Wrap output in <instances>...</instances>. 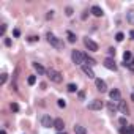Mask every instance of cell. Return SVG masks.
Here are the masks:
<instances>
[{"label":"cell","mask_w":134,"mask_h":134,"mask_svg":"<svg viewBox=\"0 0 134 134\" xmlns=\"http://www.w3.org/2000/svg\"><path fill=\"white\" fill-rule=\"evenodd\" d=\"M71 59H73V62L76 65H81V66L85 65V54H82L81 51H73L71 52Z\"/></svg>","instance_id":"cell-1"},{"label":"cell","mask_w":134,"mask_h":134,"mask_svg":"<svg viewBox=\"0 0 134 134\" xmlns=\"http://www.w3.org/2000/svg\"><path fill=\"white\" fill-rule=\"evenodd\" d=\"M47 77L52 81V82H55V84H60L62 81H63V76H62V73H59V71H55V69H47Z\"/></svg>","instance_id":"cell-2"},{"label":"cell","mask_w":134,"mask_h":134,"mask_svg":"<svg viewBox=\"0 0 134 134\" xmlns=\"http://www.w3.org/2000/svg\"><path fill=\"white\" fill-rule=\"evenodd\" d=\"M47 41L51 46H54L55 49H62L63 47V43L60 41V38H57L54 33H47Z\"/></svg>","instance_id":"cell-3"},{"label":"cell","mask_w":134,"mask_h":134,"mask_svg":"<svg viewBox=\"0 0 134 134\" xmlns=\"http://www.w3.org/2000/svg\"><path fill=\"white\" fill-rule=\"evenodd\" d=\"M90 110H101L103 107H104V103L101 101V100H93V101H90L88 103V106H87Z\"/></svg>","instance_id":"cell-4"},{"label":"cell","mask_w":134,"mask_h":134,"mask_svg":"<svg viewBox=\"0 0 134 134\" xmlns=\"http://www.w3.org/2000/svg\"><path fill=\"white\" fill-rule=\"evenodd\" d=\"M84 44H85V47H87L88 51H91V52H96V51H98V44L95 43L93 40H90V38H84Z\"/></svg>","instance_id":"cell-5"},{"label":"cell","mask_w":134,"mask_h":134,"mask_svg":"<svg viewBox=\"0 0 134 134\" xmlns=\"http://www.w3.org/2000/svg\"><path fill=\"white\" fill-rule=\"evenodd\" d=\"M103 65H104L107 69H110V71H115V69H117V65H115V62H114V59H109V57L103 62Z\"/></svg>","instance_id":"cell-6"},{"label":"cell","mask_w":134,"mask_h":134,"mask_svg":"<svg viewBox=\"0 0 134 134\" xmlns=\"http://www.w3.org/2000/svg\"><path fill=\"white\" fill-rule=\"evenodd\" d=\"M41 125H43L44 128H51V126H54V118H51V115H43Z\"/></svg>","instance_id":"cell-7"},{"label":"cell","mask_w":134,"mask_h":134,"mask_svg":"<svg viewBox=\"0 0 134 134\" xmlns=\"http://www.w3.org/2000/svg\"><path fill=\"white\" fill-rule=\"evenodd\" d=\"M109 96H110V100L112 101H122V98H120V90L118 88H114V90H110L109 91Z\"/></svg>","instance_id":"cell-8"},{"label":"cell","mask_w":134,"mask_h":134,"mask_svg":"<svg viewBox=\"0 0 134 134\" xmlns=\"http://www.w3.org/2000/svg\"><path fill=\"white\" fill-rule=\"evenodd\" d=\"M95 84H96V88H98L101 93H106V91H107V84H106L103 79H96V81H95Z\"/></svg>","instance_id":"cell-9"},{"label":"cell","mask_w":134,"mask_h":134,"mask_svg":"<svg viewBox=\"0 0 134 134\" xmlns=\"http://www.w3.org/2000/svg\"><path fill=\"white\" fill-rule=\"evenodd\" d=\"M54 128L59 131V132H62L63 128H65V122H63L62 118H55V120H54Z\"/></svg>","instance_id":"cell-10"},{"label":"cell","mask_w":134,"mask_h":134,"mask_svg":"<svg viewBox=\"0 0 134 134\" xmlns=\"http://www.w3.org/2000/svg\"><path fill=\"white\" fill-rule=\"evenodd\" d=\"M90 11L93 13V16H96V17H101V16L104 14V13H103V10H101V6H98V5H93Z\"/></svg>","instance_id":"cell-11"},{"label":"cell","mask_w":134,"mask_h":134,"mask_svg":"<svg viewBox=\"0 0 134 134\" xmlns=\"http://www.w3.org/2000/svg\"><path fill=\"white\" fill-rule=\"evenodd\" d=\"M82 71H84V73H85V74L88 76L90 79H93V77H95V73H93L91 66H88V65H84V66H82Z\"/></svg>","instance_id":"cell-12"},{"label":"cell","mask_w":134,"mask_h":134,"mask_svg":"<svg viewBox=\"0 0 134 134\" xmlns=\"http://www.w3.org/2000/svg\"><path fill=\"white\" fill-rule=\"evenodd\" d=\"M33 68H35V71H36L38 74H44V73H47L41 63H33Z\"/></svg>","instance_id":"cell-13"},{"label":"cell","mask_w":134,"mask_h":134,"mask_svg":"<svg viewBox=\"0 0 134 134\" xmlns=\"http://www.w3.org/2000/svg\"><path fill=\"white\" fill-rule=\"evenodd\" d=\"M74 132H76V134H88L87 129H85L82 125H74Z\"/></svg>","instance_id":"cell-14"},{"label":"cell","mask_w":134,"mask_h":134,"mask_svg":"<svg viewBox=\"0 0 134 134\" xmlns=\"http://www.w3.org/2000/svg\"><path fill=\"white\" fill-rule=\"evenodd\" d=\"M118 107H120V110L123 112V114H128V106H126V103L125 101H118Z\"/></svg>","instance_id":"cell-15"},{"label":"cell","mask_w":134,"mask_h":134,"mask_svg":"<svg viewBox=\"0 0 134 134\" xmlns=\"http://www.w3.org/2000/svg\"><path fill=\"white\" fill-rule=\"evenodd\" d=\"M107 109H109V112H110V114H114V112H117V109H118V107L114 104V101H109V103H107Z\"/></svg>","instance_id":"cell-16"},{"label":"cell","mask_w":134,"mask_h":134,"mask_svg":"<svg viewBox=\"0 0 134 134\" xmlns=\"http://www.w3.org/2000/svg\"><path fill=\"white\" fill-rule=\"evenodd\" d=\"M123 60H125V63H123V65H126V66H128V62L131 60V52H129V51H125V54H123Z\"/></svg>","instance_id":"cell-17"},{"label":"cell","mask_w":134,"mask_h":134,"mask_svg":"<svg viewBox=\"0 0 134 134\" xmlns=\"http://www.w3.org/2000/svg\"><path fill=\"white\" fill-rule=\"evenodd\" d=\"M66 36H68V41L69 43H76V35L73 32H66Z\"/></svg>","instance_id":"cell-18"},{"label":"cell","mask_w":134,"mask_h":134,"mask_svg":"<svg viewBox=\"0 0 134 134\" xmlns=\"http://www.w3.org/2000/svg\"><path fill=\"white\" fill-rule=\"evenodd\" d=\"M85 65H88V66H93V65H96V62H95L93 59H90L88 55H85Z\"/></svg>","instance_id":"cell-19"},{"label":"cell","mask_w":134,"mask_h":134,"mask_svg":"<svg viewBox=\"0 0 134 134\" xmlns=\"http://www.w3.org/2000/svg\"><path fill=\"white\" fill-rule=\"evenodd\" d=\"M66 90H68L69 93H74V91H77V87H76L74 84H68V85H66Z\"/></svg>","instance_id":"cell-20"},{"label":"cell","mask_w":134,"mask_h":134,"mask_svg":"<svg viewBox=\"0 0 134 134\" xmlns=\"http://www.w3.org/2000/svg\"><path fill=\"white\" fill-rule=\"evenodd\" d=\"M27 82H29V85H35L36 84V76H29Z\"/></svg>","instance_id":"cell-21"},{"label":"cell","mask_w":134,"mask_h":134,"mask_svg":"<svg viewBox=\"0 0 134 134\" xmlns=\"http://www.w3.org/2000/svg\"><path fill=\"white\" fill-rule=\"evenodd\" d=\"M115 40H117L118 43H120V41H123V40H125V35H123L122 32H118V33L115 35Z\"/></svg>","instance_id":"cell-22"},{"label":"cell","mask_w":134,"mask_h":134,"mask_svg":"<svg viewBox=\"0 0 134 134\" xmlns=\"http://www.w3.org/2000/svg\"><path fill=\"white\" fill-rule=\"evenodd\" d=\"M6 79H8V74H6V73H3V74H2V77H0V84H2V85H5Z\"/></svg>","instance_id":"cell-23"},{"label":"cell","mask_w":134,"mask_h":134,"mask_svg":"<svg viewBox=\"0 0 134 134\" xmlns=\"http://www.w3.org/2000/svg\"><path fill=\"white\" fill-rule=\"evenodd\" d=\"M118 123L123 126V128H126V125H128V122H126V117H120V120H118Z\"/></svg>","instance_id":"cell-24"},{"label":"cell","mask_w":134,"mask_h":134,"mask_svg":"<svg viewBox=\"0 0 134 134\" xmlns=\"http://www.w3.org/2000/svg\"><path fill=\"white\" fill-rule=\"evenodd\" d=\"M57 106H59V107H66V103H65V100H59V101H57Z\"/></svg>","instance_id":"cell-25"},{"label":"cell","mask_w":134,"mask_h":134,"mask_svg":"<svg viewBox=\"0 0 134 134\" xmlns=\"http://www.w3.org/2000/svg\"><path fill=\"white\" fill-rule=\"evenodd\" d=\"M107 54H109V59H112L114 55H115V49L114 47H110V49H107Z\"/></svg>","instance_id":"cell-26"},{"label":"cell","mask_w":134,"mask_h":134,"mask_svg":"<svg viewBox=\"0 0 134 134\" xmlns=\"http://www.w3.org/2000/svg\"><path fill=\"white\" fill-rule=\"evenodd\" d=\"M10 107H11V110H13V112H17V110H19V106H17L16 103H11V106H10Z\"/></svg>","instance_id":"cell-27"},{"label":"cell","mask_w":134,"mask_h":134,"mask_svg":"<svg viewBox=\"0 0 134 134\" xmlns=\"http://www.w3.org/2000/svg\"><path fill=\"white\" fill-rule=\"evenodd\" d=\"M65 14H66V16H73V8H71V6H68V8L65 10Z\"/></svg>","instance_id":"cell-28"},{"label":"cell","mask_w":134,"mask_h":134,"mask_svg":"<svg viewBox=\"0 0 134 134\" xmlns=\"http://www.w3.org/2000/svg\"><path fill=\"white\" fill-rule=\"evenodd\" d=\"M5 32H6V24H2V30H0V35H5Z\"/></svg>","instance_id":"cell-29"},{"label":"cell","mask_w":134,"mask_h":134,"mask_svg":"<svg viewBox=\"0 0 134 134\" xmlns=\"http://www.w3.org/2000/svg\"><path fill=\"white\" fill-rule=\"evenodd\" d=\"M128 68H129L131 71H134V59H132V60H131L129 63H128Z\"/></svg>","instance_id":"cell-30"},{"label":"cell","mask_w":134,"mask_h":134,"mask_svg":"<svg viewBox=\"0 0 134 134\" xmlns=\"http://www.w3.org/2000/svg\"><path fill=\"white\" fill-rule=\"evenodd\" d=\"M29 41H30V43H35V41H38V38H36V36H30Z\"/></svg>","instance_id":"cell-31"},{"label":"cell","mask_w":134,"mask_h":134,"mask_svg":"<svg viewBox=\"0 0 134 134\" xmlns=\"http://www.w3.org/2000/svg\"><path fill=\"white\" fill-rule=\"evenodd\" d=\"M128 134H134V126H128Z\"/></svg>","instance_id":"cell-32"},{"label":"cell","mask_w":134,"mask_h":134,"mask_svg":"<svg viewBox=\"0 0 134 134\" xmlns=\"http://www.w3.org/2000/svg\"><path fill=\"white\" fill-rule=\"evenodd\" d=\"M46 17H47V19H52V17H54V11H49V13H47V16H46Z\"/></svg>","instance_id":"cell-33"},{"label":"cell","mask_w":134,"mask_h":134,"mask_svg":"<svg viewBox=\"0 0 134 134\" xmlns=\"http://www.w3.org/2000/svg\"><path fill=\"white\" fill-rule=\"evenodd\" d=\"M120 134H128V128H122L120 129Z\"/></svg>","instance_id":"cell-34"},{"label":"cell","mask_w":134,"mask_h":134,"mask_svg":"<svg viewBox=\"0 0 134 134\" xmlns=\"http://www.w3.org/2000/svg\"><path fill=\"white\" fill-rule=\"evenodd\" d=\"M5 46H11V40H10V38H6V40H5Z\"/></svg>","instance_id":"cell-35"},{"label":"cell","mask_w":134,"mask_h":134,"mask_svg":"<svg viewBox=\"0 0 134 134\" xmlns=\"http://www.w3.org/2000/svg\"><path fill=\"white\" fill-rule=\"evenodd\" d=\"M79 98H81V100L85 98V93H84V91H79Z\"/></svg>","instance_id":"cell-36"},{"label":"cell","mask_w":134,"mask_h":134,"mask_svg":"<svg viewBox=\"0 0 134 134\" xmlns=\"http://www.w3.org/2000/svg\"><path fill=\"white\" fill-rule=\"evenodd\" d=\"M13 35H14V36H19V35H21V32H19V30H14Z\"/></svg>","instance_id":"cell-37"},{"label":"cell","mask_w":134,"mask_h":134,"mask_svg":"<svg viewBox=\"0 0 134 134\" xmlns=\"http://www.w3.org/2000/svg\"><path fill=\"white\" fill-rule=\"evenodd\" d=\"M129 36H131V40H134V30H131V32H129Z\"/></svg>","instance_id":"cell-38"},{"label":"cell","mask_w":134,"mask_h":134,"mask_svg":"<svg viewBox=\"0 0 134 134\" xmlns=\"http://www.w3.org/2000/svg\"><path fill=\"white\" fill-rule=\"evenodd\" d=\"M0 134H6V131H5V129H2V131H0Z\"/></svg>","instance_id":"cell-39"},{"label":"cell","mask_w":134,"mask_h":134,"mask_svg":"<svg viewBox=\"0 0 134 134\" xmlns=\"http://www.w3.org/2000/svg\"><path fill=\"white\" fill-rule=\"evenodd\" d=\"M131 100H132V101H134V93H132V95H131Z\"/></svg>","instance_id":"cell-40"},{"label":"cell","mask_w":134,"mask_h":134,"mask_svg":"<svg viewBox=\"0 0 134 134\" xmlns=\"http://www.w3.org/2000/svg\"><path fill=\"white\" fill-rule=\"evenodd\" d=\"M59 134H68V132H65V131H62V132H59Z\"/></svg>","instance_id":"cell-41"}]
</instances>
